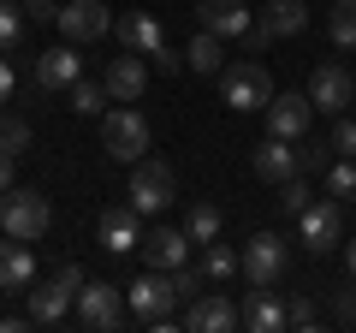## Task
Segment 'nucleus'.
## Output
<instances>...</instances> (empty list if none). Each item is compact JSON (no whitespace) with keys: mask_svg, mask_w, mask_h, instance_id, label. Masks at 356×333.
<instances>
[{"mask_svg":"<svg viewBox=\"0 0 356 333\" xmlns=\"http://www.w3.org/2000/svg\"><path fill=\"white\" fill-rule=\"evenodd\" d=\"M48 226H54V208H48V196H42V191H30V185H13V191L0 196V232H6V238L36 244Z\"/></svg>","mask_w":356,"mask_h":333,"instance_id":"nucleus-1","label":"nucleus"},{"mask_svg":"<svg viewBox=\"0 0 356 333\" xmlns=\"http://www.w3.org/2000/svg\"><path fill=\"white\" fill-rule=\"evenodd\" d=\"M125 304H131V321H143V327H178L172 321V304H178V292H172V274H161V268H149L143 280H131L125 286Z\"/></svg>","mask_w":356,"mask_h":333,"instance_id":"nucleus-2","label":"nucleus"},{"mask_svg":"<svg viewBox=\"0 0 356 333\" xmlns=\"http://www.w3.org/2000/svg\"><path fill=\"white\" fill-rule=\"evenodd\" d=\"M149 143H154V131H149V119H143L131 102L113 107V114H102V149H107V161H143Z\"/></svg>","mask_w":356,"mask_h":333,"instance_id":"nucleus-3","label":"nucleus"},{"mask_svg":"<svg viewBox=\"0 0 356 333\" xmlns=\"http://www.w3.org/2000/svg\"><path fill=\"white\" fill-rule=\"evenodd\" d=\"M125 196H131V208L137 215H161L166 203H178V173L166 161H131V185H125Z\"/></svg>","mask_w":356,"mask_h":333,"instance_id":"nucleus-4","label":"nucleus"},{"mask_svg":"<svg viewBox=\"0 0 356 333\" xmlns=\"http://www.w3.org/2000/svg\"><path fill=\"white\" fill-rule=\"evenodd\" d=\"M243 274H250V286H261V292H280L285 274H291V244H285L280 232H250Z\"/></svg>","mask_w":356,"mask_h":333,"instance_id":"nucleus-5","label":"nucleus"},{"mask_svg":"<svg viewBox=\"0 0 356 333\" xmlns=\"http://www.w3.org/2000/svg\"><path fill=\"white\" fill-rule=\"evenodd\" d=\"M220 102H226L232 114H267V102H273V77H267V65H255V60L232 65V72L220 77Z\"/></svg>","mask_w":356,"mask_h":333,"instance_id":"nucleus-6","label":"nucleus"},{"mask_svg":"<svg viewBox=\"0 0 356 333\" xmlns=\"http://www.w3.org/2000/svg\"><path fill=\"white\" fill-rule=\"evenodd\" d=\"M297 244L315 250V256H327V250L344 244V208H339V196H321V203H309L303 215H297Z\"/></svg>","mask_w":356,"mask_h":333,"instance_id":"nucleus-7","label":"nucleus"},{"mask_svg":"<svg viewBox=\"0 0 356 333\" xmlns=\"http://www.w3.org/2000/svg\"><path fill=\"white\" fill-rule=\"evenodd\" d=\"M125 309H131L125 292L107 286V280H83V292H77V321H83V327H119Z\"/></svg>","mask_w":356,"mask_h":333,"instance_id":"nucleus-8","label":"nucleus"},{"mask_svg":"<svg viewBox=\"0 0 356 333\" xmlns=\"http://www.w3.org/2000/svg\"><path fill=\"white\" fill-rule=\"evenodd\" d=\"M54 24H60L65 42H77V48H83V42H102L113 18H107L102 0H60V18H54Z\"/></svg>","mask_w":356,"mask_h":333,"instance_id":"nucleus-9","label":"nucleus"},{"mask_svg":"<svg viewBox=\"0 0 356 333\" xmlns=\"http://www.w3.org/2000/svg\"><path fill=\"white\" fill-rule=\"evenodd\" d=\"M250 173H255L261 185H285V179H297V143L267 131V137L250 149Z\"/></svg>","mask_w":356,"mask_h":333,"instance_id":"nucleus-10","label":"nucleus"},{"mask_svg":"<svg viewBox=\"0 0 356 333\" xmlns=\"http://www.w3.org/2000/svg\"><path fill=\"white\" fill-rule=\"evenodd\" d=\"M356 95V72H344V65H315V77H309V102H315V114H332L339 119L344 107H350Z\"/></svg>","mask_w":356,"mask_h":333,"instance_id":"nucleus-11","label":"nucleus"},{"mask_svg":"<svg viewBox=\"0 0 356 333\" xmlns=\"http://www.w3.org/2000/svg\"><path fill=\"white\" fill-rule=\"evenodd\" d=\"M184 327L191 333H232V327H243V309L232 304L226 292H202V297H191V309H184Z\"/></svg>","mask_w":356,"mask_h":333,"instance_id":"nucleus-12","label":"nucleus"},{"mask_svg":"<svg viewBox=\"0 0 356 333\" xmlns=\"http://www.w3.org/2000/svg\"><path fill=\"white\" fill-rule=\"evenodd\" d=\"M95 232H102V250H107V256H131V250H143V215L131 203L107 208Z\"/></svg>","mask_w":356,"mask_h":333,"instance_id":"nucleus-13","label":"nucleus"},{"mask_svg":"<svg viewBox=\"0 0 356 333\" xmlns=\"http://www.w3.org/2000/svg\"><path fill=\"white\" fill-rule=\"evenodd\" d=\"M77 77H83V54H77V42H72V48H48V54H36V84H42L48 95H65Z\"/></svg>","mask_w":356,"mask_h":333,"instance_id":"nucleus-14","label":"nucleus"},{"mask_svg":"<svg viewBox=\"0 0 356 333\" xmlns=\"http://www.w3.org/2000/svg\"><path fill=\"white\" fill-rule=\"evenodd\" d=\"M143 256H149V268H161V274L184 268V256H191V232H184V226H154V232H143Z\"/></svg>","mask_w":356,"mask_h":333,"instance_id":"nucleus-15","label":"nucleus"},{"mask_svg":"<svg viewBox=\"0 0 356 333\" xmlns=\"http://www.w3.org/2000/svg\"><path fill=\"white\" fill-rule=\"evenodd\" d=\"M102 84H107V102H143V90H149L143 54H119V60L102 72Z\"/></svg>","mask_w":356,"mask_h":333,"instance_id":"nucleus-16","label":"nucleus"},{"mask_svg":"<svg viewBox=\"0 0 356 333\" xmlns=\"http://www.w3.org/2000/svg\"><path fill=\"white\" fill-rule=\"evenodd\" d=\"M309 119H315V102H309V95H273V102H267V131H273V137H303L309 131Z\"/></svg>","mask_w":356,"mask_h":333,"instance_id":"nucleus-17","label":"nucleus"},{"mask_svg":"<svg viewBox=\"0 0 356 333\" xmlns=\"http://www.w3.org/2000/svg\"><path fill=\"white\" fill-rule=\"evenodd\" d=\"M196 13H202V24L214 30V36H226V42L250 36V0H202Z\"/></svg>","mask_w":356,"mask_h":333,"instance_id":"nucleus-18","label":"nucleus"},{"mask_svg":"<svg viewBox=\"0 0 356 333\" xmlns=\"http://www.w3.org/2000/svg\"><path fill=\"white\" fill-rule=\"evenodd\" d=\"M261 30L273 42L303 36V30H309V0H267V6H261Z\"/></svg>","mask_w":356,"mask_h":333,"instance_id":"nucleus-19","label":"nucleus"},{"mask_svg":"<svg viewBox=\"0 0 356 333\" xmlns=\"http://www.w3.org/2000/svg\"><path fill=\"white\" fill-rule=\"evenodd\" d=\"M36 280V256H30L24 238H6L0 244V292H24Z\"/></svg>","mask_w":356,"mask_h":333,"instance_id":"nucleus-20","label":"nucleus"},{"mask_svg":"<svg viewBox=\"0 0 356 333\" xmlns=\"http://www.w3.org/2000/svg\"><path fill=\"white\" fill-rule=\"evenodd\" d=\"M243 327H255V333H280V327H291V304H280L273 292H261V286H255L250 304H243Z\"/></svg>","mask_w":356,"mask_h":333,"instance_id":"nucleus-21","label":"nucleus"},{"mask_svg":"<svg viewBox=\"0 0 356 333\" xmlns=\"http://www.w3.org/2000/svg\"><path fill=\"white\" fill-rule=\"evenodd\" d=\"M184 65H191L196 77H214V72H226V36H214V30H196L191 36V48H184Z\"/></svg>","mask_w":356,"mask_h":333,"instance_id":"nucleus-22","label":"nucleus"},{"mask_svg":"<svg viewBox=\"0 0 356 333\" xmlns=\"http://www.w3.org/2000/svg\"><path fill=\"white\" fill-rule=\"evenodd\" d=\"M72 304H77V292H65L60 280H48V286H36V292H30V321H36V327H60Z\"/></svg>","mask_w":356,"mask_h":333,"instance_id":"nucleus-23","label":"nucleus"},{"mask_svg":"<svg viewBox=\"0 0 356 333\" xmlns=\"http://www.w3.org/2000/svg\"><path fill=\"white\" fill-rule=\"evenodd\" d=\"M113 30H119V42H125L131 54H154V48H161V42H166L161 18H149V13H125V18H119Z\"/></svg>","mask_w":356,"mask_h":333,"instance_id":"nucleus-24","label":"nucleus"},{"mask_svg":"<svg viewBox=\"0 0 356 333\" xmlns=\"http://www.w3.org/2000/svg\"><path fill=\"white\" fill-rule=\"evenodd\" d=\"M238 274H243V256H238V250H226V244H202V280L226 286V280H238Z\"/></svg>","mask_w":356,"mask_h":333,"instance_id":"nucleus-25","label":"nucleus"},{"mask_svg":"<svg viewBox=\"0 0 356 333\" xmlns=\"http://www.w3.org/2000/svg\"><path fill=\"white\" fill-rule=\"evenodd\" d=\"M339 161V149H332V137H297V173H327V166Z\"/></svg>","mask_w":356,"mask_h":333,"instance_id":"nucleus-26","label":"nucleus"},{"mask_svg":"<svg viewBox=\"0 0 356 333\" xmlns=\"http://www.w3.org/2000/svg\"><path fill=\"white\" fill-rule=\"evenodd\" d=\"M327 30H332V42H339L344 54H356V0H332Z\"/></svg>","mask_w":356,"mask_h":333,"instance_id":"nucleus-27","label":"nucleus"},{"mask_svg":"<svg viewBox=\"0 0 356 333\" xmlns=\"http://www.w3.org/2000/svg\"><path fill=\"white\" fill-rule=\"evenodd\" d=\"M184 232H191V244H214L220 238V208L214 203H196L191 215H184Z\"/></svg>","mask_w":356,"mask_h":333,"instance_id":"nucleus-28","label":"nucleus"},{"mask_svg":"<svg viewBox=\"0 0 356 333\" xmlns=\"http://www.w3.org/2000/svg\"><path fill=\"white\" fill-rule=\"evenodd\" d=\"M65 102H72V114H107V84H89V77H77L72 90H65Z\"/></svg>","mask_w":356,"mask_h":333,"instance_id":"nucleus-29","label":"nucleus"},{"mask_svg":"<svg viewBox=\"0 0 356 333\" xmlns=\"http://www.w3.org/2000/svg\"><path fill=\"white\" fill-rule=\"evenodd\" d=\"M327 191L339 196V203H356V155H339V161L327 166Z\"/></svg>","mask_w":356,"mask_h":333,"instance_id":"nucleus-30","label":"nucleus"},{"mask_svg":"<svg viewBox=\"0 0 356 333\" xmlns=\"http://www.w3.org/2000/svg\"><path fill=\"white\" fill-rule=\"evenodd\" d=\"M24 149H30V125L6 114V119H0V155H6V161H18Z\"/></svg>","mask_w":356,"mask_h":333,"instance_id":"nucleus-31","label":"nucleus"},{"mask_svg":"<svg viewBox=\"0 0 356 333\" xmlns=\"http://www.w3.org/2000/svg\"><path fill=\"white\" fill-rule=\"evenodd\" d=\"M309 203H315V196H309L303 173H297V179H285V185H280V215H285V220H297V215H303Z\"/></svg>","mask_w":356,"mask_h":333,"instance_id":"nucleus-32","label":"nucleus"},{"mask_svg":"<svg viewBox=\"0 0 356 333\" xmlns=\"http://www.w3.org/2000/svg\"><path fill=\"white\" fill-rule=\"evenodd\" d=\"M18 36H24V13H18L13 0H0V54L18 48Z\"/></svg>","mask_w":356,"mask_h":333,"instance_id":"nucleus-33","label":"nucleus"},{"mask_svg":"<svg viewBox=\"0 0 356 333\" xmlns=\"http://www.w3.org/2000/svg\"><path fill=\"white\" fill-rule=\"evenodd\" d=\"M172 292H178V304H191V297H202V268H172Z\"/></svg>","mask_w":356,"mask_h":333,"instance_id":"nucleus-34","label":"nucleus"},{"mask_svg":"<svg viewBox=\"0 0 356 333\" xmlns=\"http://www.w3.org/2000/svg\"><path fill=\"white\" fill-rule=\"evenodd\" d=\"M332 321H339V327H356V280L332 292Z\"/></svg>","mask_w":356,"mask_h":333,"instance_id":"nucleus-35","label":"nucleus"},{"mask_svg":"<svg viewBox=\"0 0 356 333\" xmlns=\"http://www.w3.org/2000/svg\"><path fill=\"white\" fill-rule=\"evenodd\" d=\"M332 149H339V155H356V119H332Z\"/></svg>","mask_w":356,"mask_h":333,"instance_id":"nucleus-36","label":"nucleus"},{"mask_svg":"<svg viewBox=\"0 0 356 333\" xmlns=\"http://www.w3.org/2000/svg\"><path fill=\"white\" fill-rule=\"evenodd\" d=\"M24 18H36V24H54V18H60V0H24Z\"/></svg>","mask_w":356,"mask_h":333,"instance_id":"nucleus-37","label":"nucleus"},{"mask_svg":"<svg viewBox=\"0 0 356 333\" xmlns=\"http://www.w3.org/2000/svg\"><path fill=\"white\" fill-rule=\"evenodd\" d=\"M291 327H321V309L309 304V297H297V304H291Z\"/></svg>","mask_w":356,"mask_h":333,"instance_id":"nucleus-38","label":"nucleus"},{"mask_svg":"<svg viewBox=\"0 0 356 333\" xmlns=\"http://www.w3.org/2000/svg\"><path fill=\"white\" fill-rule=\"evenodd\" d=\"M154 72H184V54L161 42V48H154Z\"/></svg>","mask_w":356,"mask_h":333,"instance_id":"nucleus-39","label":"nucleus"},{"mask_svg":"<svg viewBox=\"0 0 356 333\" xmlns=\"http://www.w3.org/2000/svg\"><path fill=\"white\" fill-rule=\"evenodd\" d=\"M54 280H60V286H65V292H83V280H89V274H83V268H77V262H65V268H60V274H54Z\"/></svg>","mask_w":356,"mask_h":333,"instance_id":"nucleus-40","label":"nucleus"},{"mask_svg":"<svg viewBox=\"0 0 356 333\" xmlns=\"http://www.w3.org/2000/svg\"><path fill=\"white\" fill-rule=\"evenodd\" d=\"M243 42H250L255 54H261V48H273V36H267V30H261V18H255V24H250V36H243Z\"/></svg>","mask_w":356,"mask_h":333,"instance_id":"nucleus-41","label":"nucleus"},{"mask_svg":"<svg viewBox=\"0 0 356 333\" xmlns=\"http://www.w3.org/2000/svg\"><path fill=\"white\" fill-rule=\"evenodd\" d=\"M24 327H36L30 316H0V333H24Z\"/></svg>","mask_w":356,"mask_h":333,"instance_id":"nucleus-42","label":"nucleus"},{"mask_svg":"<svg viewBox=\"0 0 356 333\" xmlns=\"http://www.w3.org/2000/svg\"><path fill=\"white\" fill-rule=\"evenodd\" d=\"M344 274H350V280H356V232H350V238H344Z\"/></svg>","mask_w":356,"mask_h":333,"instance_id":"nucleus-43","label":"nucleus"},{"mask_svg":"<svg viewBox=\"0 0 356 333\" xmlns=\"http://www.w3.org/2000/svg\"><path fill=\"white\" fill-rule=\"evenodd\" d=\"M0 102H13V65L0 60Z\"/></svg>","mask_w":356,"mask_h":333,"instance_id":"nucleus-44","label":"nucleus"},{"mask_svg":"<svg viewBox=\"0 0 356 333\" xmlns=\"http://www.w3.org/2000/svg\"><path fill=\"white\" fill-rule=\"evenodd\" d=\"M13 191V161H6V155H0V196Z\"/></svg>","mask_w":356,"mask_h":333,"instance_id":"nucleus-45","label":"nucleus"}]
</instances>
